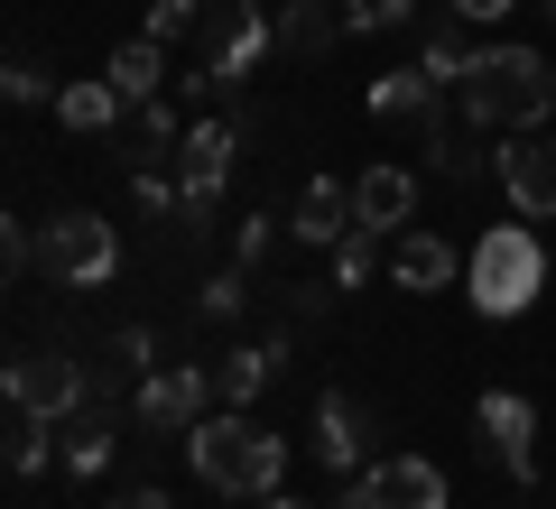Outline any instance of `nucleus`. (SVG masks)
<instances>
[{"label":"nucleus","instance_id":"nucleus-14","mask_svg":"<svg viewBox=\"0 0 556 509\" xmlns=\"http://www.w3.org/2000/svg\"><path fill=\"white\" fill-rule=\"evenodd\" d=\"M269 20H278V47H288V56H325L334 38H353V10H343V0H288Z\"/></svg>","mask_w":556,"mask_h":509},{"label":"nucleus","instance_id":"nucleus-16","mask_svg":"<svg viewBox=\"0 0 556 509\" xmlns=\"http://www.w3.org/2000/svg\"><path fill=\"white\" fill-rule=\"evenodd\" d=\"M353 214L371 222V232H399V222L417 214V177L408 167H362L353 177Z\"/></svg>","mask_w":556,"mask_h":509},{"label":"nucleus","instance_id":"nucleus-11","mask_svg":"<svg viewBox=\"0 0 556 509\" xmlns=\"http://www.w3.org/2000/svg\"><path fill=\"white\" fill-rule=\"evenodd\" d=\"M473 417H482V445H492V463L510 472V482H529V472H538V408H529L519 390H482Z\"/></svg>","mask_w":556,"mask_h":509},{"label":"nucleus","instance_id":"nucleus-19","mask_svg":"<svg viewBox=\"0 0 556 509\" xmlns=\"http://www.w3.org/2000/svg\"><path fill=\"white\" fill-rule=\"evenodd\" d=\"M390 278L427 296V288H445V278H455V251H445L437 232H399V241H390Z\"/></svg>","mask_w":556,"mask_h":509},{"label":"nucleus","instance_id":"nucleus-29","mask_svg":"<svg viewBox=\"0 0 556 509\" xmlns=\"http://www.w3.org/2000/svg\"><path fill=\"white\" fill-rule=\"evenodd\" d=\"M195 315H214V325H232V315H241V269H223V278H204V296H195Z\"/></svg>","mask_w":556,"mask_h":509},{"label":"nucleus","instance_id":"nucleus-2","mask_svg":"<svg viewBox=\"0 0 556 509\" xmlns=\"http://www.w3.org/2000/svg\"><path fill=\"white\" fill-rule=\"evenodd\" d=\"M464 93V112L482 120V130H547V112H556V65L538 56V47H482L473 56V75L455 84Z\"/></svg>","mask_w":556,"mask_h":509},{"label":"nucleus","instance_id":"nucleus-30","mask_svg":"<svg viewBox=\"0 0 556 509\" xmlns=\"http://www.w3.org/2000/svg\"><path fill=\"white\" fill-rule=\"evenodd\" d=\"M232 251H241V269H260V259H269V214H251V222H241V232H232Z\"/></svg>","mask_w":556,"mask_h":509},{"label":"nucleus","instance_id":"nucleus-15","mask_svg":"<svg viewBox=\"0 0 556 509\" xmlns=\"http://www.w3.org/2000/svg\"><path fill=\"white\" fill-rule=\"evenodd\" d=\"M362 445H371V417H362V408H353L343 390H325V398H316V454H325V463L343 472V482H353Z\"/></svg>","mask_w":556,"mask_h":509},{"label":"nucleus","instance_id":"nucleus-33","mask_svg":"<svg viewBox=\"0 0 556 509\" xmlns=\"http://www.w3.org/2000/svg\"><path fill=\"white\" fill-rule=\"evenodd\" d=\"M0 84H10V102H47V75H38V65H10Z\"/></svg>","mask_w":556,"mask_h":509},{"label":"nucleus","instance_id":"nucleus-20","mask_svg":"<svg viewBox=\"0 0 556 509\" xmlns=\"http://www.w3.org/2000/svg\"><path fill=\"white\" fill-rule=\"evenodd\" d=\"M56 463L75 472V482H93V472L112 463V417H102V408H84V417H65V427H56Z\"/></svg>","mask_w":556,"mask_h":509},{"label":"nucleus","instance_id":"nucleus-5","mask_svg":"<svg viewBox=\"0 0 556 509\" xmlns=\"http://www.w3.org/2000/svg\"><path fill=\"white\" fill-rule=\"evenodd\" d=\"M38 269L56 278V288H112L121 278V241L102 214H84V204H65L56 222H38Z\"/></svg>","mask_w":556,"mask_h":509},{"label":"nucleus","instance_id":"nucleus-1","mask_svg":"<svg viewBox=\"0 0 556 509\" xmlns=\"http://www.w3.org/2000/svg\"><path fill=\"white\" fill-rule=\"evenodd\" d=\"M186 463L204 491H232V500H269L288 482V435H269L251 408H204L186 427Z\"/></svg>","mask_w":556,"mask_h":509},{"label":"nucleus","instance_id":"nucleus-25","mask_svg":"<svg viewBox=\"0 0 556 509\" xmlns=\"http://www.w3.org/2000/svg\"><path fill=\"white\" fill-rule=\"evenodd\" d=\"M195 28H204V0H149V38H159V47L195 38Z\"/></svg>","mask_w":556,"mask_h":509},{"label":"nucleus","instance_id":"nucleus-3","mask_svg":"<svg viewBox=\"0 0 556 509\" xmlns=\"http://www.w3.org/2000/svg\"><path fill=\"white\" fill-rule=\"evenodd\" d=\"M464 288H473V306L492 315V325L529 315L538 288H547V241H538L529 222H492V232L473 241V259H464Z\"/></svg>","mask_w":556,"mask_h":509},{"label":"nucleus","instance_id":"nucleus-21","mask_svg":"<svg viewBox=\"0 0 556 509\" xmlns=\"http://www.w3.org/2000/svg\"><path fill=\"white\" fill-rule=\"evenodd\" d=\"M177 149H186L177 102H139V112H130V167H167Z\"/></svg>","mask_w":556,"mask_h":509},{"label":"nucleus","instance_id":"nucleus-10","mask_svg":"<svg viewBox=\"0 0 556 509\" xmlns=\"http://www.w3.org/2000/svg\"><path fill=\"white\" fill-rule=\"evenodd\" d=\"M204 398H214V361H159V371L139 380V427L186 435L204 417Z\"/></svg>","mask_w":556,"mask_h":509},{"label":"nucleus","instance_id":"nucleus-24","mask_svg":"<svg viewBox=\"0 0 556 509\" xmlns=\"http://www.w3.org/2000/svg\"><path fill=\"white\" fill-rule=\"evenodd\" d=\"M473 56H482L473 38H455V28H437V38H427V56H417V65H427V75H437V84H464V75H473Z\"/></svg>","mask_w":556,"mask_h":509},{"label":"nucleus","instance_id":"nucleus-7","mask_svg":"<svg viewBox=\"0 0 556 509\" xmlns=\"http://www.w3.org/2000/svg\"><path fill=\"white\" fill-rule=\"evenodd\" d=\"M10 408L65 427V417L93 408V380H84V361H65V353H20V361H10Z\"/></svg>","mask_w":556,"mask_h":509},{"label":"nucleus","instance_id":"nucleus-22","mask_svg":"<svg viewBox=\"0 0 556 509\" xmlns=\"http://www.w3.org/2000/svg\"><path fill=\"white\" fill-rule=\"evenodd\" d=\"M47 445H56V427H47V417H28V408H10V445H0V454H10V472H20V482L47 463Z\"/></svg>","mask_w":556,"mask_h":509},{"label":"nucleus","instance_id":"nucleus-18","mask_svg":"<svg viewBox=\"0 0 556 509\" xmlns=\"http://www.w3.org/2000/svg\"><path fill=\"white\" fill-rule=\"evenodd\" d=\"M121 112H130V102L112 93V75H84V84H65V93H56V120H65V130H84V139L121 130Z\"/></svg>","mask_w":556,"mask_h":509},{"label":"nucleus","instance_id":"nucleus-23","mask_svg":"<svg viewBox=\"0 0 556 509\" xmlns=\"http://www.w3.org/2000/svg\"><path fill=\"white\" fill-rule=\"evenodd\" d=\"M371 269H380V232H371V222H353V232L334 241V288L353 296V288H362V278H371Z\"/></svg>","mask_w":556,"mask_h":509},{"label":"nucleus","instance_id":"nucleus-28","mask_svg":"<svg viewBox=\"0 0 556 509\" xmlns=\"http://www.w3.org/2000/svg\"><path fill=\"white\" fill-rule=\"evenodd\" d=\"M112 361H121V371H139V380H149V371H159V333H149V325H121Z\"/></svg>","mask_w":556,"mask_h":509},{"label":"nucleus","instance_id":"nucleus-12","mask_svg":"<svg viewBox=\"0 0 556 509\" xmlns=\"http://www.w3.org/2000/svg\"><path fill=\"white\" fill-rule=\"evenodd\" d=\"M278 371H288V333H269V343H232V353L214 361V398H223V408H251Z\"/></svg>","mask_w":556,"mask_h":509},{"label":"nucleus","instance_id":"nucleus-9","mask_svg":"<svg viewBox=\"0 0 556 509\" xmlns=\"http://www.w3.org/2000/svg\"><path fill=\"white\" fill-rule=\"evenodd\" d=\"M492 177H501V195L519 204V222H547V214H556V139L510 130V139L492 149Z\"/></svg>","mask_w":556,"mask_h":509},{"label":"nucleus","instance_id":"nucleus-32","mask_svg":"<svg viewBox=\"0 0 556 509\" xmlns=\"http://www.w3.org/2000/svg\"><path fill=\"white\" fill-rule=\"evenodd\" d=\"M445 10H455V20H464V28H492V20H510L519 0H445Z\"/></svg>","mask_w":556,"mask_h":509},{"label":"nucleus","instance_id":"nucleus-35","mask_svg":"<svg viewBox=\"0 0 556 509\" xmlns=\"http://www.w3.org/2000/svg\"><path fill=\"white\" fill-rule=\"evenodd\" d=\"M269 509H316V500H288V491H269Z\"/></svg>","mask_w":556,"mask_h":509},{"label":"nucleus","instance_id":"nucleus-26","mask_svg":"<svg viewBox=\"0 0 556 509\" xmlns=\"http://www.w3.org/2000/svg\"><path fill=\"white\" fill-rule=\"evenodd\" d=\"M343 10H353V38H380V28L417 20V0H343Z\"/></svg>","mask_w":556,"mask_h":509},{"label":"nucleus","instance_id":"nucleus-6","mask_svg":"<svg viewBox=\"0 0 556 509\" xmlns=\"http://www.w3.org/2000/svg\"><path fill=\"white\" fill-rule=\"evenodd\" d=\"M437 93H445V84L427 75V65H399V75L371 84V120H380L390 139H408V149L437 157V149H445V102H437Z\"/></svg>","mask_w":556,"mask_h":509},{"label":"nucleus","instance_id":"nucleus-36","mask_svg":"<svg viewBox=\"0 0 556 509\" xmlns=\"http://www.w3.org/2000/svg\"><path fill=\"white\" fill-rule=\"evenodd\" d=\"M547 10H556V0H547Z\"/></svg>","mask_w":556,"mask_h":509},{"label":"nucleus","instance_id":"nucleus-31","mask_svg":"<svg viewBox=\"0 0 556 509\" xmlns=\"http://www.w3.org/2000/svg\"><path fill=\"white\" fill-rule=\"evenodd\" d=\"M334 278H298V288H288V306H298V315H325V306H334Z\"/></svg>","mask_w":556,"mask_h":509},{"label":"nucleus","instance_id":"nucleus-4","mask_svg":"<svg viewBox=\"0 0 556 509\" xmlns=\"http://www.w3.org/2000/svg\"><path fill=\"white\" fill-rule=\"evenodd\" d=\"M195 38H204V75H186V93H241V84L278 56L269 0H223V10H204Z\"/></svg>","mask_w":556,"mask_h":509},{"label":"nucleus","instance_id":"nucleus-17","mask_svg":"<svg viewBox=\"0 0 556 509\" xmlns=\"http://www.w3.org/2000/svg\"><path fill=\"white\" fill-rule=\"evenodd\" d=\"M102 75H112V93L139 112V102H159V84H167V47L139 28V38H121V47H112V65H102Z\"/></svg>","mask_w":556,"mask_h":509},{"label":"nucleus","instance_id":"nucleus-34","mask_svg":"<svg viewBox=\"0 0 556 509\" xmlns=\"http://www.w3.org/2000/svg\"><path fill=\"white\" fill-rule=\"evenodd\" d=\"M112 509H177L167 491H130V500H112Z\"/></svg>","mask_w":556,"mask_h":509},{"label":"nucleus","instance_id":"nucleus-8","mask_svg":"<svg viewBox=\"0 0 556 509\" xmlns=\"http://www.w3.org/2000/svg\"><path fill=\"white\" fill-rule=\"evenodd\" d=\"M343 509H445V472L427 454H380L343 482Z\"/></svg>","mask_w":556,"mask_h":509},{"label":"nucleus","instance_id":"nucleus-13","mask_svg":"<svg viewBox=\"0 0 556 509\" xmlns=\"http://www.w3.org/2000/svg\"><path fill=\"white\" fill-rule=\"evenodd\" d=\"M353 222H362V214H353V186H343V177H306V195H298V214H288V232L316 241V251H334Z\"/></svg>","mask_w":556,"mask_h":509},{"label":"nucleus","instance_id":"nucleus-27","mask_svg":"<svg viewBox=\"0 0 556 509\" xmlns=\"http://www.w3.org/2000/svg\"><path fill=\"white\" fill-rule=\"evenodd\" d=\"M130 204H139L149 222H177V186H167L159 167H139V177H130Z\"/></svg>","mask_w":556,"mask_h":509}]
</instances>
